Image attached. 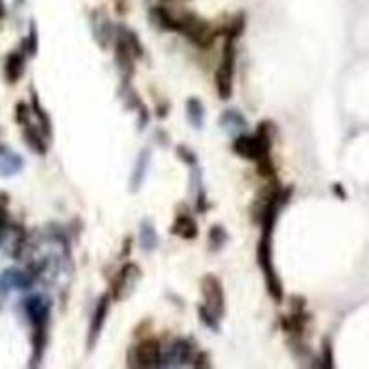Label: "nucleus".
<instances>
[{"label":"nucleus","mask_w":369,"mask_h":369,"mask_svg":"<svg viewBox=\"0 0 369 369\" xmlns=\"http://www.w3.org/2000/svg\"><path fill=\"white\" fill-rule=\"evenodd\" d=\"M138 237H141V249L146 251V253H152L157 244H159V237H157V231H155L154 224L150 220H144L141 224V231H138Z\"/></svg>","instance_id":"nucleus-21"},{"label":"nucleus","mask_w":369,"mask_h":369,"mask_svg":"<svg viewBox=\"0 0 369 369\" xmlns=\"http://www.w3.org/2000/svg\"><path fill=\"white\" fill-rule=\"evenodd\" d=\"M111 307V296L109 294H104L102 298L96 301V309H94L93 320H91V325H89V336H87V348L89 351L94 349V345L98 343V338L102 334V329H104V323L107 320V314H109Z\"/></svg>","instance_id":"nucleus-10"},{"label":"nucleus","mask_w":369,"mask_h":369,"mask_svg":"<svg viewBox=\"0 0 369 369\" xmlns=\"http://www.w3.org/2000/svg\"><path fill=\"white\" fill-rule=\"evenodd\" d=\"M235 39L226 37L224 43V54L218 69L215 72L216 93L222 100H229L233 94V80H235V65H237V46Z\"/></svg>","instance_id":"nucleus-3"},{"label":"nucleus","mask_w":369,"mask_h":369,"mask_svg":"<svg viewBox=\"0 0 369 369\" xmlns=\"http://www.w3.org/2000/svg\"><path fill=\"white\" fill-rule=\"evenodd\" d=\"M276 222L277 220H273V218L260 222L262 235H260L259 246H257V264H259V268L262 270L268 294H270L273 301L281 303L282 298H285V290H282V282L281 279H279V276H277L276 266H273V248H271Z\"/></svg>","instance_id":"nucleus-1"},{"label":"nucleus","mask_w":369,"mask_h":369,"mask_svg":"<svg viewBox=\"0 0 369 369\" xmlns=\"http://www.w3.org/2000/svg\"><path fill=\"white\" fill-rule=\"evenodd\" d=\"M24 69H26V57L22 52H10L6 55L4 63V76L8 80V83H17L24 74Z\"/></svg>","instance_id":"nucleus-15"},{"label":"nucleus","mask_w":369,"mask_h":369,"mask_svg":"<svg viewBox=\"0 0 369 369\" xmlns=\"http://www.w3.org/2000/svg\"><path fill=\"white\" fill-rule=\"evenodd\" d=\"M321 368H334V351H332L331 338H323V343H321Z\"/></svg>","instance_id":"nucleus-25"},{"label":"nucleus","mask_w":369,"mask_h":369,"mask_svg":"<svg viewBox=\"0 0 369 369\" xmlns=\"http://www.w3.org/2000/svg\"><path fill=\"white\" fill-rule=\"evenodd\" d=\"M39 48V39H37V30H35V24L30 26V33H28V37L24 39V50H26V54L35 55L37 54Z\"/></svg>","instance_id":"nucleus-28"},{"label":"nucleus","mask_w":369,"mask_h":369,"mask_svg":"<svg viewBox=\"0 0 369 369\" xmlns=\"http://www.w3.org/2000/svg\"><path fill=\"white\" fill-rule=\"evenodd\" d=\"M50 312H52V301L43 294H33L24 299V314L32 327L48 325Z\"/></svg>","instance_id":"nucleus-8"},{"label":"nucleus","mask_w":369,"mask_h":369,"mask_svg":"<svg viewBox=\"0 0 369 369\" xmlns=\"http://www.w3.org/2000/svg\"><path fill=\"white\" fill-rule=\"evenodd\" d=\"M127 364L133 368H163V351H161L159 340L146 338L138 343L137 348L132 349Z\"/></svg>","instance_id":"nucleus-5"},{"label":"nucleus","mask_w":369,"mask_h":369,"mask_svg":"<svg viewBox=\"0 0 369 369\" xmlns=\"http://www.w3.org/2000/svg\"><path fill=\"white\" fill-rule=\"evenodd\" d=\"M229 242V235H227L224 226H213L209 231V246L213 251H220L226 244Z\"/></svg>","instance_id":"nucleus-24"},{"label":"nucleus","mask_w":369,"mask_h":369,"mask_svg":"<svg viewBox=\"0 0 369 369\" xmlns=\"http://www.w3.org/2000/svg\"><path fill=\"white\" fill-rule=\"evenodd\" d=\"M46 342H48V325L33 327V334H32L33 354H32V362H30V368H37V366H41L44 349H46Z\"/></svg>","instance_id":"nucleus-16"},{"label":"nucleus","mask_w":369,"mask_h":369,"mask_svg":"<svg viewBox=\"0 0 369 369\" xmlns=\"http://www.w3.org/2000/svg\"><path fill=\"white\" fill-rule=\"evenodd\" d=\"M220 126L229 135H242L248 129V120L238 109H226L220 116Z\"/></svg>","instance_id":"nucleus-14"},{"label":"nucleus","mask_w":369,"mask_h":369,"mask_svg":"<svg viewBox=\"0 0 369 369\" xmlns=\"http://www.w3.org/2000/svg\"><path fill=\"white\" fill-rule=\"evenodd\" d=\"M201 294H204L205 309L210 310L218 320H222L226 314V294H224L220 279L213 273H207L201 279Z\"/></svg>","instance_id":"nucleus-6"},{"label":"nucleus","mask_w":369,"mask_h":369,"mask_svg":"<svg viewBox=\"0 0 369 369\" xmlns=\"http://www.w3.org/2000/svg\"><path fill=\"white\" fill-rule=\"evenodd\" d=\"M194 360H196V368H209L210 364H207V362H209V359H207V354L205 353H201V354H198V357H194Z\"/></svg>","instance_id":"nucleus-29"},{"label":"nucleus","mask_w":369,"mask_h":369,"mask_svg":"<svg viewBox=\"0 0 369 369\" xmlns=\"http://www.w3.org/2000/svg\"><path fill=\"white\" fill-rule=\"evenodd\" d=\"M179 33H183L190 43H194L199 48H209L210 44L215 43L218 30L210 26L204 19H199L198 15L187 11V13L179 15Z\"/></svg>","instance_id":"nucleus-4"},{"label":"nucleus","mask_w":369,"mask_h":369,"mask_svg":"<svg viewBox=\"0 0 369 369\" xmlns=\"http://www.w3.org/2000/svg\"><path fill=\"white\" fill-rule=\"evenodd\" d=\"M176 154H177V157L185 163V165L192 166V168L194 166H198V155L194 154L192 150L188 148V146H185V144H179V146H177Z\"/></svg>","instance_id":"nucleus-27"},{"label":"nucleus","mask_w":369,"mask_h":369,"mask_svg":"<svg viewBox=\"0 0 369 369\" xmlns=\"http://www.w3.org/2000/svg\"><path fill=\"white\" fill-rule=\"evenodd\" d=\"M8 205H10V196H8L6 192H0V242L4 240L6 233L10 231V227H11Z\"/></svg>","instance_id":"nucleus-23"},{"label":"nucleus","mask_w":369,"mask_h":369,"mask_svg":"<svg viewBox=\"0 0 369 369\" xmlns=\"http://www.w3.org/2000/svg\"><path fill=\"white\" fill-rule=\"evenodd\" d=\"M150 159H152V152H150V148H144L141 155H138L137 163H135V170L132 174V181H129L132 192H137L138 188L143 187L144 177H146V172H148Z\"/></svg>","instance_id":"nucleus-17"},{"label":"nucleus","mask_w":369,"mask_h":369,"mask_svg":"<svg viewBox=\"0 0 369 369\" xmlns=\"http://www.w3.org/2000/svg\"><path fill=\"white\" fill-rule=\"evenodd\" d=\"M4 15H6V6H4V2L0 0V21L4 19Z\"/></svg>","instance_id":"nucleus-30"},{"label":"nucleus","mask_w":369,"mask_h":369,"mask_svg":"<svg viewBox=\"0 0 369 369\" xmlns=\"http://www.w3.org/2000/svg\"><path fill=\"white\" fill-rule=\"evenodd\" d=\"M30 107H32V115H35V118H37L39 127H41V132L44 133V137L46 138L52 137V120H50V115L43 109V105L39 102V94L35 93L33 89H32V105H30Z\"/></svg>","instance_id":"nucleus-20"},{"label":"nucleus","mask_w":369,"mask_h":369,"mask_svg":"<svg viewBox=\"0 0 369 369\" xmlns=\"http://www.w3.org/2000/svg\"><path fill=\"white\" fill-rule=\"evenodd\" d=\"M198 314H199V321H201V323H205V325L209 327V329H213L215 332L220 331V320H218V318H216L210 310L205 309L204 305L198 307Z\"/></svg>","instance_id":"nucleus-26"},{"label":"nucleus","mask_w":369,"mask_h":369,"mask_svg":"<svg viewBox=\"0 0 369 369\" xmlns=\"http://www.w3.org/2000/svg\"><path fill=\"white\" fill-rule=\"evenodd\" d=\"M141 277H143V271L135 262H127L126 266H122V270L116 273L113 285H111V299L122 301V299L129 298V294L133 292V288L137 287Z\"/></svg>","instance_id":"nucleus-7"},{"label":"nucleus","mask_w":369,"mask_h":369,"mask_svg":"<svg viewBox=\"0 0 369 369\" xmlns=\"http://www.w3.org/2000/svg\"><path fill=\"white\" fill-rule=\"evenodd\" d=\"M135 54L132 52V48L127 46V43L120 35H116L115 37V61L116 66H118V71L122 74V80L124 82H129L133 76V72H135Z\"/></svg>","instance_id":"nucleus-11"},{"label":"nucleus","mask_w":369,"mask_h":369,"mask_svg":"<svg viewBox=\"0 0 369 369\" xmlns=\"http://www.w3.org/2000/svg\"><path fill=\"white\" fill-rule=\"evenodd\" d=\"M172 235H177L183 240H194L198 237V224L188 213H179L170 227Z\"/></svg>","instance_id":"nucleus-12"},{"label":"nucleus","mask_w":369,"mask_h":369,"mask_svg":"<svg viewBox=\"0 0 369 369\" xmlns=\"http://www.w3.org/2000/svg\"><path fill=\"white\" fill-rule=\"evenodd\" d=\"M194 357L196 354H194L192 343L185 340V338H177L163 353V366H166V368H181V366H187L188 362H192Z\"/></svg>","instance_id":"nucleus-9"},{"label":"nucleus","mask_w":369,"mask_h":369,"mask_svg":"<svg viewBox=\"0 0 369 369\" xmlns=\"http://www.w3.org/2000/svg\"><path fill=\"white\" fill-rule=\"evenodd\" d=\"M118 35H120V37L126 41L127 46H129L133 54H135V57H137V60H141V57L144 55V46L141 44V41H138L137 33L133 32V30H129V28L120 26L118 28Z\"/></svg>","instance_id":"nucleus-22"},{"label":"nucleus","mask_w":369,"mask_h":369,"mask_svg":"<svg viewBox=\"0 0 369 369\" xmlns=\"http://www.w3.org/2000/svg\"><path fill=\"white\" fill-rule=\"evenodd\" d=\"M185 109H187V118L190 122V126L194 129H201L205 124V105L204 102L196 96H190L185 104Z\"/></svg>","instance_id":"nucleus-18"},{"label":"nucleus","mask_w":369,"mask_h":369,"mask_svg":"<svg viewBox=\"0 0 369 369\" xmlns=\"http://www.w3.org/2000/svg\"><path fill=\"white\" fill-rule=\"evenodd\" d=\"M33 285V277L30 273H24V271H17V270H8L0 276V288L4 290V294L8 290H28L32 288Z\"/></svg>","instance_id":"nucleus-13"},{"label":"nucleus","mask_w":369,"mask_h":369,"mask_svg":"<svg viewBox=\"0 0 369 369\" xmlns=\"http://www.w3.org/2000/svg\"><path fill=\"white\" fill-rule=\"evenodd\" d=\"M271 137H273V124L262 122L255 135H237L233 141V152L244 159L262 161L271 157Z\"/></svg>","instance_id":"nucleus-2"},{"label":"nucleus","mask_w":369,"mask_h":369,"mask_svg":"<svg viewBox=\"0 0 369 369\" xmlns=\"http://www.w3.org/2000/svg\"><path fill=\"white\" fill-rule=\"evenodd\" d=\"M24 161L10 150L0 148V176H13L22 170Z\"/></svg>","instance_id":"nucleus-19"}]
</instances>
